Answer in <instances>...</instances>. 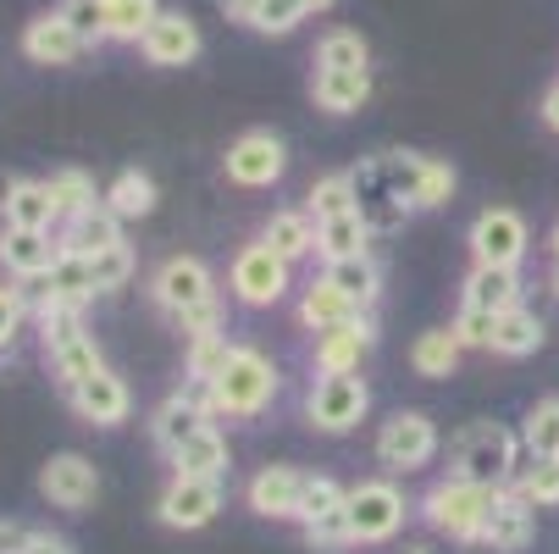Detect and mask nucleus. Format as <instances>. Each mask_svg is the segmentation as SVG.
Returning <instances> with one entry per match:
<instances>
[{
  "label": "nucleus",
  "instance_id": "1",
  "mask_svg": "<svg viewBox=\"0 0 559 554\" xmlns=\"http://www.w3.org/2000/svg\"><path fill=\"white\" fill-rule=\"evenodd\" d=\"M515 471H521V438L504 422H476L449 449V478H465V483L510 488Z\"/></svg>",
  "mask_w": 559,
  "mask_h": 554
},
{
  "label": "nucleus",
  "instance_id": "2",
  "mask_svg": "<svg viewBox=\"0 0 559 554\" xmlns=\"http://www.w3.org/2000/svg\"><path fill=\"white\" fill-rule=\"evenodd\" d=\"M277 366L255 350V344H238L233 350V361L222 366V377L211 382V393H216V416H227V422H255L272 400H277Z\"/></svg>",
  "mask_w": 559,
  "mask_h": 554
},
{
  "label": "nucleus",
  "instance_id": "3",
  "mask_svg": "<svg viewBox=\"0 0 559 554\" xmlns=\"http://www.w3.org/2000/svg\"><path fill=\"white\" fill-rule=\"evenodd\" d=\"M504 488H483V483H465V478H438L421 499H416V516L438 532V538H454V543H471L476 527L488 521V510L499 505Z\"/></svg>",
  "mask_w": 559,
  "mask_h": 554
},
{
  "label": "nucleus",
  "instance_id": "4",
  "mask_svg": "<svg viewBox=\"0 0 559 554\" xmlns=\"http://www.w3.org/2000/svg\"><path fill=\"white\" fill-rule=\"evenodd\" d=\"M39 344H45V366L61 382V393L78 388L84 377H95V372H106V355H100L95 333L84 328V310H45L39 316Z\"/></svg>",
  "mask_w": 559,
  "mask_h": 554
},
{
  "label": "nucleus",
  "instance_id": "5",
  "mask_svg": "<svg viewBox=\"0 0 559 554\" xmlns=\"http://www.w3.org/2000/svg\"><path fill=\"white\" fill-rule=\"evenodd\" d=\"M377 162H382L388 189L399 195V205H405L411 216H416V211H438V205H449L454 189H460L454 167L438 162V155H421V150H388V155H377Z\"/></svg>",
  "mask_w": 559,
  "mask_h": 554
},
{
  "label": "nucleus",
  "instance_id": "6",
  "mask_svg": "<svg viewBox=\"0 0 559 554\" xmlns=\"http://www.w3.org/2000/svg\"><path fill=\"white\" fill-rule=\"evenodd\" d=\"M227 288H233V299L245 305V310H272L294 288V267L272 245L250 239V245H238V256L227 267Z\"/></svg>",
  "mask_w": 559,
  "mask_h": 554
},
{
  "label": "nucleus",
  "instance_id": "7",
  "mask_svg": "<svg viewBox=\"0 0 559 554\" xmlns=\"http://www.w3.org/2000/svg\"><path fill=\"white\" fill-rule=\"evenodd\" d=\"M371 411V382L360 372H344V377H316L310 393H305V422L316 433H355Z\"/></svg>",
  "mask_w": 559,
  "mask_h": 554
},
{
  "label": "nucleus",
  "instance_id": "8",
  "mask_svg": "<svg viewBox=\"0 0 559 554\" xmlns=\"http://www.w3.org/2000/svg\"><path fill=\"white\" fill-rule=\"evenodd\" d=\"M465 245L476 267H521L532 250V227L515 205H488V211H476Z\"/></svg>",
  "mask_w": 559,
  "mask_h": 554
},
{
  "label": "nucleus",
  "instance_id": "9",
  "mask_svg": "<svg viewBox=\"0 0 559 554\" xmlns=\"http://www.w3.org/2000/svg\"><path fill=\"white\" fill-rule=\"evenodd\" d=\"M344 510H349V538L355 543H388L399 527H405L411 499H405V488H399V483L371 478V483H355L349 488Z\"/></svg>",
  "mask_w": 559,
  "mask_h": 554
},
{
  "label": "nucleus",
  "instance_id": "10",
  "mask_svg": "<svg viewBox=\"0 0 559 554\" xmlns=\"http://www.w3.org/2000/svg\"><path fill=\"white\" fill-rule=\"evenodd\" d=\"M288 173V144L272 133V128H250L238 133L222 155V178L238 184V189H272L277 178Z\"/></svg>",
  "mask_w": 559,
  "mask_h": 554
},
{
  "label": "nucleus",
  "instance_id": "11",
  "mask_svg": "<svg viewBox=\"0 0 559 554\" xmlns=\"http://www.w3.org/2000/svg\"><path fill=\"white\" fill-rule=\"evenodd\" d=\"M150 299L173 322V316H183V310H194L205 299H222V294H216V272L200 256H167L162 267L150 272Z\"/></svg>",
  "mask_w": 559,
  "mask_h": 554
},
{
  "label": "nucleus",
  "instance_id": "12",
  "mask_svg": "<svg viewBox=\"0 0 559 554\" xmlns=\"http://www.w3.org/2000/svg\"><path fill=\"white\" fill-rule=\"evenodd\" d=\"M432 455H438V427L427 411H393L377 427V460L388 471H421L432 465Z\"/></svg>",
  "mask_w": 559,
  "mask_h": 554
},
{
  "label": "nucleus",
  "instance_id": "13",
  "mask_svg": "<svg viewBox=\"0 0 559 554\" xmlns=\"http://www.w3.org/2000/svg\"><path fill=\"white\" fill-rule=\"evenodd\" d=\"M222 478H178L162 488V499H155V521L173 527V532H200L222 516Z\"/></svg>",
  "mask_w": 559,
  "mask_h": 554
},
{
  "label": "nucleus",
  "instance_id": "14",
  "mask_svg": "<svg viewBox=\"0 0 559 554\" xmlns=\"http://www.w3.org/2000/svg\"><path fill=\"white\" fill-rule=\"evenodd\" d=\"M39 494H45L56 510H90L95 494H100V471H95V460L61 449V455H50V460L39 465Z\"/></svg>",
  "mask_w": 559,
  "mask_h": 554
},
{
  "label": "nucleus",
  "instance_id": "15",
  "mask_svg": "<svg viewBox=\"0 0 559 554\" xmlns=\"http://www.w3.org/2000/svg\"><path fill=\"white\" fill-rule=\"evenodd\" d=\"M67 405L78 411V422H90V427H122L133 416V388L106 366V372L84 377L78 388H67Z\"/></svg>",
  "mask_w": 559,
  "mask_h": 554
},
{
  "label": "nucleus",
  "instance_id": "16",
  "mask_svg": "<svg viewBox=\"0 0 559 554\" xmlns=\"http://www.w3.org/2000/svg\"><path fill=\"white\" fill-rule=\"evenodd\" d=\"M95 45L78 34L61 12H39V17H28L23 23V56L34 61V67H72V61H84Z\"/></svg>",
  "mask_w": 559,
  "mask_h": 554
},
{
  "label": "nucleus",
  "instance_id": "17",
  "mask_svg": "<svg viewBox=\"0 0 559 554\" xmlns=\"http://www.w3.org/2000/svg\"><path fill=\"white\" fill-rule=\"evenodd\" d=\"M305 471L299 465H261L250 488H245V505L261 516V521H299V505H305Z\"/></svg>",
  "mask_w": 559,
  "mask_h": 554
},
{
  "label": "nucleus",
  "instance_id": "18",
  "mask_svg": "<svg viewBox=\"0 0 559 554\" xmlns=\"http://www.w3.org/2000/svg\"><path fill=\"white\" fill-rule=\"evenodd\" d=\"M95 294L100 288H95V272H90L84 256H56V267L34 283V316H45V310H84Z\"/></svg>",
  "mask_w": 559,
  "mask_h": 554
},
{
  "label": "nucleus",
  "instance_id": "19",
  "mask_svg": "<svg viewBox=\"0 0 559 554\" xmlns=\"http://www.w3.org/2000/svg\"><path fill=\"white\" fill-rule=\"evenodd\" d=\"M377 344V316L355 328H328V333H310V366L316 377H344V372H360L366 350Z\"/></svg>",
  "mask_w": 559,
  "mask_h": 554
},
{
  "label": "nucleus",
  "instance_id": "20",
  "mask_svg": "<svg viewBox=\"0 0 559 554\" xmlns=\"http://www.w3.org/2000/svg\"><path fill=\"white\" fill-rule=\"evenodd\" d=\"M61 245L56 233H34V227H0V272H7L12 283H39L50 267H56Z\"/></svg>",
  "mask_w": 559,
  "mask_h": 554
},
{
  "label": "nucleus",
  "instance_id": "21",
  "mask_svg": "<svg viewBox=\"0 0 559 554\" xmlns=\"http://www.w3.org/2000/svg\"><path fill=\"white\" fill-rule=\"evenodd\" d=\"M200 50H205V39H200V23L189 12H162L150 23V34L139 39V56L150 67H189Z\"/></svg>",
  "mask_w": 559,
  "mask_h": 554
},
{
  "label": "nucleus",
  "instance_id": "22",
  "mask_svg": "<svg viewBox=\"0 0 559 554\" xmlns=\"http://www.w3.org/2000/svg\"><path fill=\"white\" fill-rule=\"evenodd\" d=\"M532 538H537V510L504 488V494H499V505L488 510V521L476 527V538H471V543H476V549H488V554H521Z\"/></svg>",
  "mask_w": 559,
  "mask_h": 554
},
{
  "label": "nucleus",
  "instance_id": "23",
  "mask_svg": "<svg viewBox=\"0 0 559 554\" xmlns=\"http://www.w3.org/2000/svg\"><path fill=\"white\" fill-rule=\"evenodd\" d=\"M0 227H34V233H56L61 227V211L50 200V184L45 178H12L0 189Z\"/></svg>",
  "mask_w": 559,
  "mask_h": 554
},
{
  "label": "nucleus",
  "instance_id": "24",
  "mask_svg": "<svg viewBox=\"0 0 559 554\" xmlns=\"http://www.w3.org/2000/svg\"><path fill=\"white\" fill-rule=\"evenodd\" d=\"M294 316H299V328H305V333H328V328H355V322H366L371 305H355V299L338 294L328 278H316V283L299 294Z\"/></svg>",
  "mask_w": 559,
  "mask_h": 554
},
{
  "label": "nucleus",
  "instance_id": "25",
  "mask_svg": "<svg viewBox=\"0 0 559 554\" xmlns=\"http://www.w3.org/2000/svg\"><path fill=\"white\" fill-rule=\"evenodd\" d=\"M56 245H61V256H84V261H95V256L128 245V239H122V216H111L106 205H95V211H84V216L61 222V227H56Z\"/></svg>",
  "mask_w": 559,
  "mask_h": 554
},
{
  "label": "nucleus",
  "instance_id": "26",
  "mask_svg": "<svg viewBox=\"0 0 559 554\" xmlns=\"http://www.w3.org/2000/svg\"><path fill=\"white\" fill-rule=\"evenodd\" d=\"M310 101L328 117H355L371 101V72H344V67H316L310 72Z\"/></svg>",
  "mask_w": 559,
  "mask_h": 554
},
{
  "label": "nucleus",
  "instance_id": "27",
  "mask_svg": "<svg viewBox=\"0 0 559 554\" xmlns=\"http://www.w3.org/2000/svg\"><path fill=\"white\" fill-rule=\"evenodd\" d=\"M521 294H526V283H521V267H476L471 261V272H465V283H460V305H476V310H510V305H521Z\"/></svg>",
  "mask_w": 559,
  "mask_h": 554
},
{
  "label": "nucleus",
  "instance_id": "28",
  "mask_svg": "<svg viewBox=\"0 0 559 554\" xmlns=\"http://www.w3.org/2000/svg\"><path fill=\"white\" fill-rule=\"evenodd\" d=\"M200 427H211V416L189 400L183 388H178V393H167V400L150 411V438H155V449H162V455H178Z\"/></svg>",
  "mask_w": 559,
  "mask_h": 554
},
{
  "label": "nucleus",
  "instance_id": "29",
  "mask_svg": "<svg viewBox=\"0 0 559 554\" xmlns=\"http://www.w3.org/2000/svg\"><path fill=\"white\" fill-rule=\"evenodd\" d=\"M261 245H272L288 267L294 261H305V256H316V216L305 211V205H288V211H272L266 222H261V233H255Z\"/></svg>",
  "mask_w": 559,
  "mask_h": 554
},
{
  "label": "nucleus",
  "instance_id": "30",
  "mask_svg": "<svg viewBox=\"0 0 559 554\" xmlns=\"http://www.w3.org/2000/svg\"><path fill=\"white\" fill-rule=\"evenodd\" d=\"M543 339H548L543 316H537V310H526V305H510V310H499V316H493V344H488V355L526 361V355H537V350H543Z\"/></svg>",
  "mask_w": 559,
  "mask_h": 554
},
{
  "label": "nucleus",
  "instance_id": "31",
  "mask_svg": "<svg viewBox=\"0 0 559 554\" xmlns=\"http://www.w3.org/2000/svg\"><path fill=\"white\" fill-rule=\"evenodd\" d=\"M173 460V471L178 478H227V465H233V449H227V433L211 422V427H200L178 455H167Z\"/></svg>",
  "mask_w": 559,
  "mask_h": 554
},
{
  "label": "nucleus",
  "instance_id": "32",
  "mask_svg": "<svg viewBox=\"0 0 559 554\" xmlns=\"http://www.w3.org/2000/svg\"><path fill=\"white\" fill-rule=\"evenodd\" d=\"M377 233L366 227L360 211H344V216H328V222H316V256L322 261H349V256H366L371 250Z\"/></svg>",
  "mask_w": 559,
  "mask_h": 554
},
{
  "label": "nucleus",
  "instance_id": "33",
  "mask_svg": "<svg viewBox=\"0 0 559 554\" xmlns=\"http://www.w3.org/2000/svg\"><path fill=\"white\" fill-rule=\"evenodd\" d=\"M100 205H106L111 216H122V222H139V216L155 211V178L139 173V167H128V173H117V178L100 189Z\"/></svg>",
  "mask_w": 559,
  "mask_h": 554
},
{
  "label": "nucleus",
  "instance_id": "34",
  "mask_svg": "<svg viewBox=\"0 0 559 554\" xmlns=\"http://www.w3.org/2000/svg\"><path fill=\"white\" fill-rule=\"evenodd\" d=\"M338 294H349L355 305H377L382 299V267H377V256L366 250V256H349V261H328V272H322Z\"/></svg>",
  "mask_w": 559,
  "mask_h": 554
},
{
  "label": "nucleus",
  "instance_id": "35",
  "mask_svg": "<svg viewBox=\"0 0 559 554\" xmlns=\"http://www.w3.org/2000/svg\"><path fill=\"white\" fill-rule=\"evenodd\" d=\"M106 7V45H139L162 17V0H100Z\"/></svg>",
  "mask_w": 559,
  "mask_h": 554
},
{
  "label": "nucleus",
  "instance_id": "36",
  "mask_svg": "<svg viewBox=\"0 0 559 554\" xmlns=\"http://www.w3.org/2000/svg\"><path fill=\"white\" fill-rule=\"evenodd\" d=\"M465 344L454 339V328H427L416 344H411V372L416 377H449L460 366Z\"/></svg>",
  "mask_w": 559,
  "mask_h": 554
},
{
  "label": "nucleus",
  "instance_id": "37",
  "mask_svg": "<svg viewBox=\"0 0 559 554\" xmlns=\"http://www.w3.org/2000/svg\"><path fill=\"white\" fill-rule=\"evenodd\" d=\"M521 449L532 460H559V393H548V400H537L521 422Z\"/></svg>",
  "mask_w": 559,
  "mask_h": 554
},
{
  "label": "nucleus",
  "instance_id": "38",
  "mask_svg": "<svg viewBox=\"0 0 559 554\" xmlns=\"http://www.w3.org/2000/svg\"><path fill=\"white\" fill-rule=\"evenodd\" d=\"M233 339L227 333H200V339H189V350H183V382H216L222 377V366L233 361Z\"/></svg>",
  "mask_w": 559,
  "mask_h": 554
},
{
  "label": "nucleus",
  "instance_id": "39",
  "mask_svg": "<svg viewBox=\"0 0 559 554\" xmlns=\"http://www.w3.org/2000/svg\"><path fill=\"white\" fill-rule=\"evenodd\" d=\"M45 184H50V200H56L61 222H72V216H84V211H95V205H100L95 178H90V173H78V167H61V173H50Z\"/></svg>",
  "mask_w": 559,
  "mask_h": 554
},
{
  "label": "nucleus",
  "instance_id": "40",
  "mask_svg": "<svg viewBox=\"0 0 559 554\" xmlns=\"http://www.w3.org/2000/svg\"><path fill=\"white\" fill-rule=\"evenodd\" d=\"M316 67H344V72H371V45L355 28H333L316 45Z\"/></svg>",
  "mask_w": 559,
  "mask_h": 554
},
{
  "label": "nucleus",
  "instance_id": "41",
  "mask_svg": "<svg viewBox=\"0 0 559 554\" xmlns=\"http://www.w3.org/2000/svg\"><path fill=\"white\" fill-rule=\"evenodd\" d=\"M515 499H526L532 510H554L559 505V460H532L515 471V483H510Z\"/></svg>",
  "mask_w": 559,
  "mask_h": 554
},
{
  "label": "nucleus",
  "instance_id": "42",
  "mask_svg": "<svg viewBox=\"0 0 559 554\" xmlns=\"http://www.w3.org/2000/svg\"><path fill=\"white\" fill-rule=\"evenodd\" d=\"M305 211H310L316 222L355 211V173H328V178H316L310 195H305Z\"/></svg>",
  "mask_w": 559,
  "mask_h": 554
},
{
  "label": "nucleus",
  "instance_id": "43",
  "mask_svg": "<svg viewBox=\"0 0 559 554\" xmlns=\"http://www.w3.org/2000/svg\"><path fill=\"white\" fill-rule=\"evenodd\" d=\"M23 316H28V283L0 278V355H12V344L23 333Z\"/></svg>",
  "mask_w": 559,
  "mask_h": 554
},
{
  "label": "nucleus",
  "instance_id": "44",
  "mask_svg": "<svg viewBox=\"0 0 559 554\" xmlns=\"http://www.w3.org/2000/svg\"><path fill=\"white\" fill-rule=\"evenodd\" d=\"M299 532H305L310 549H355V538H349V510H344V505L328 510V516H316V521H305Z\"/></svg>",
  "mask_w": 559,
  "mask_h": 554
},
{
  "label": "nucleus",
  "instance_id": "45",
  "mask_svg": "<svg viewBox=\"0 0 559 554\" xmlns=\"http://www.w3.org/2000/svg\"><path fill=\"white\" fill-rule=\"evenodd\" d=\"M133 267H139V261H133V245H117V250H106V256H95V261H90V272H95V288H100V294H117V288L133 278Z\"/></svg>",
  "mask_w": 559,
  "mask_h": 554
},
{
  "label": "nucleus",
  "instance_id": "46",
  "mask_svg": "<svg viewBox=\"0 0 559 554\" xmlns=\"http://www.w3.org/2000/svg\"><path fill=\"white\" fill-rule=\"evenodd\" d=\"M78 34H84L90 45H106V7H100V0H61V7H56Z\"/></svg>",
  "mask_w": 559,
  "mask_h": 554
},
{
  "label": "nucleus",
  "instance_id": "47",
  "mask_svg": "<svg viewBox=\"0 0 559 554\" xmlns=\"http://www.w3.org/2000/svg\"><path fill=\"white\" fill-rule=\"evenodd\" d=\"M299 23H305V7H299V0H261L255 34H266V39H283V34H294Z\"/></svg>",
  "mask_w": 559,
  "mask_h": 554
},
{
  "label": "nucleus",
  "instance_id": "48",
  "mask_svg": "<svg viewBox=\"0 0 559 554\" xmlns=\"http://www.w3.org/2000/svg\"><path fill=\"white\" fill-rule=\"evenodd\" d=\"M454 339L465 344V350H488L493 344V310H476V305H460V316H454Z\"/></svg>",
  "mask_w": 559,
  "mask_h": 554
},
{
  "label": "nucleus",
  "instance_id": "49",
  "mask_svg": "<svg viewBox=\"0 0 559 554\" xmlns=\"http://www.w3.org/2000/svg\"><path fill=\"white\" fill-rule=\"evenodd\" d=\"M344 499H349V488H338L333 478H310L305 483V505H299V527L316 521V516H328V510H338Z\"/></svg>",
  "mask_w": 559,
  "mask_h": 554
},
{
  "label": "nucleus",
  "instance_id": "50",
  "mask_svg": "<svg viewBox=\"0 0 559 554\" xmlns=\"http://www.w3.org/2000/svg\"><path fill=\"white\" fill-rule=\"evenodd\" d=\"M173 328H178L183 339H200V333H222V299H205V305H194V310L173 316Z\"/></svg>",
  "mask_w": 559,
  "mask_h": 554
},
{
  "label": "nucleus",
  "instance_id": "51",
  "mask_svg": "<svg viewBox=\"0 0 559 554\" xmlns=\"http://www.w3.org/2000/svg\"><path fill=\"white\" fill-rule=\"evenodd\" d=\"M216 7H222V17L238 23V28H255V17H261V0H216Z\"/></svg>",
  "mask_w": 559,
  "mask_h": 554
},
{
  "label": "nucleus",
  "instance_id": "52",
  "mask_svg": "<svg viewBox=\"0 0 559 554\" xmlns=\"http://www.w3.org/2000/svg\"><path fill=\"white\" fill-rule=\"evenodd\" d=\"M23 554H72V543L67 538H50V532H28Z\"/></svg>",
  "mask_w": 559,
  "mask_h": 554
},
{
  "label": "nucleus",
  "instance_id": "53",
  "mask_svg": "<svg viewBox=\"0 0 559 554\" xmlns=\"http://www.w3.org/2000/svg\"><path fill=\"white\" fill-rule=\"evenodd\" d=\"M23 543H28V527L0 521V554H23Z\"/></svg>",
  "mask_w": 559,
  "mask_h": 554
},
{
  "label": "nucleus",
  "instance_id": "54",
  "mask_svg": "<svg viewBox=\"0 0 559 554\" xmlns=\"http://www.w3.org/2000/svg\"><path fill=\"white\" fill-rule=\"evenodd\" d=\"M537 117H543V128H548V133H559V78H554V84H548V95H543Z\"/></svg>",
  "mask_w": 559,
  "mask_h": 554
},
{
  "label": "nucleus",
  "instance_id": "55",
  "mask_svg": "<svg viewBox=\"0 0 559 554\" xmlns=\"http://www.w3.org/2000/svg\"><path fill=\"white\" fill-rule=\"evenodd\" d=\"M299 7H305V17H310V12H328L333 0H299Z\"/></svg>",
  "mask_w": 559,
  "mask_h": 554
},
{
  "label": "nucleus",
  "instance_id": "56",
  "mask_svg": "<svg viewBox=\"0 0 559 554\" xmlns=\"http://www.w3.org/2000/svg\"><path fill=\"white\" fill-rule=\"evenodd\" d=\"M548 288H554V299H559V261H554V272H548Z\"/></svg>",
  "mask_w": 559,
  "mask_h": 554
},
{
  "label": "nucleus",
  "instance_id": "57",
  "mask_svg": "<svg viewBox=\"0 0 559 554\" xmlns=\"http://www.w3.org/2000/svg\"><path fill=\"white\" fill-rule=\"evenodd\" d=\"M548 245H554V261H559V222H554V233H548Z\"/></svg>",
  "mask_w": 559,
  "mask_h": 554
},
{
  "label": "nucleus",
  "instance_id": "58",
  "mask_svg": "<svg viewBox=\"0 0 559 554\" xmlns=\"http://www.w3.org/2000/svg\"><path fill=\"white\" fill-rule=\"evenodd\" d=\"M405 554H432V549H427V543H416V549H405Z\"/></svg>",
  "mask_w": 559,
  "mask_h": 554
}]
</instances>
